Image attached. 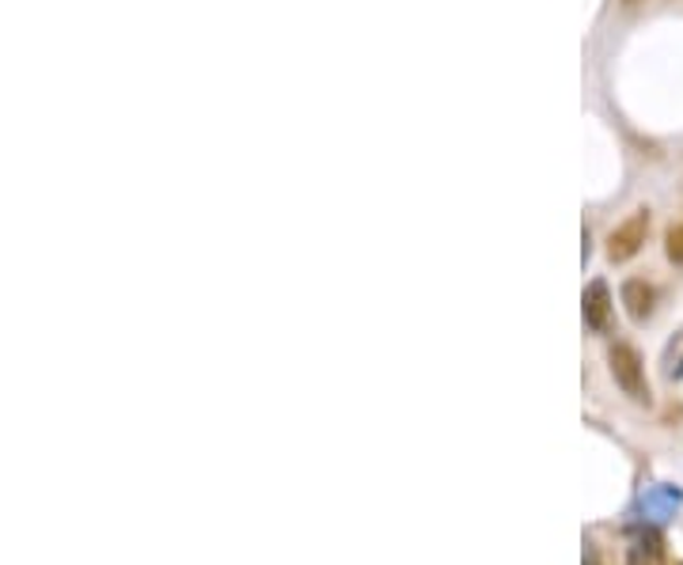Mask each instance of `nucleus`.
I'll return each mask as SVG.
<instances>
[{
  "mask_svg": "<svg viewBox=\"0 0 683 565\" xmlns=\"http://www.w3.org/2000/svg\"><path fill=\"white\" fill-rule=\"evenodd\" d=\"M608 365H611V376H615L619 391H623L627 399L650 402V379H645V365H642V357H638L634 346L615 342L608 353Z\"/></svg>",
  "mask_w": 683,
  "mask_h": 565,
  "instance_id": "f257e3e1",
  "label": "nucleus"
},
{
  "mask_svg": "<svg viewBox=\"0 0 683 565\" xmlns=\"http://www.w3.org/2000/svg\"><path fill=\"white\" fill-rule=\"evenodd\" d=\"M680 505H683V490H680V485L658 482V485H645V490L638 493L634 516L642 520V524H650V527H661V524H669V520L676 516Z\"/></svg>",
  "mask_w": 683,
  "mask_h": 565,
  "instance_id": "f03ea898",
  "label": "nucleus"
},
{
  "mask_svg": "<svg viewBox=\"0 0 683 565\" xmlns=\"http://www.w3.org/2000/svg\"><path fill=\"white\" fill-rule=\"evenodd\" d=\"M645 236H650V213L645 209H638V213H631L623 220V224L611 232V240H608V259L611 262H627V259H634L638 251H642V243H645Z\"/></svg>",
  "mask_w": 683,
  "mask_h": 565,
  "instance_id": "7ed1b4c3",
  "label": "nucleus"
},
{
  "mask_svg": "<svg viewBox=\"0 0 683 565\" xmlns=\"http://www.w3.org/2000/svg\"><path fill=\"white\" fill-rule=\"evenodd\" d=\"M581 307H584V323H589V331H597V334L611 331V312H615V304H611V293H608L604 281H592V285L584 289Z\"/></svg>",
  "mask_w": 683,
  "mask_h": 565,
  "instance_id": "20e7f679",
  "label": "nucleus"
},
{
  "mask_svg": "<svg viewBox=\"0 0 683 565\" xmlns=\"http://www.w3.org/2000/svg\"><path fill=\"white\" fill-rule=\"evenodd\" d=\"M623 304H627V315L634 323H645L658 307V289L645 285V281H627L623 285Z\"/></svg>",
  "mask_w": 683,
  "mask_h": 565,
  "instance_id": "39448f33",
  "label": "nucleus"
},
{
  "mask_svg": "<svg viewBox=\"0 0 683 565\" xmlns=\"http://www.w3.org/2000/svg\"><path fill=\"white\" fill-rule=\"evenodd\" d=\"M661 562V538L642 532L631 538V554H627V565H658Z\"/></svg>",
  "mask_w": 683,
  "mask_h": 565,
  "instance_id": "423d86ee",
  "label": "nucleus"
},
{
  "mask_svg": "<svg viewBox=\"0 0 683 565\" xmlns=\"http://www.w3.org/2000/svg\"><path fill=\"white\" fill-rule=\"evenodd\" d=\"M661 373H664V379H672V384H676V379H683V326H680L676 334H672L669 346H664Z\"/></svg>",
  "mask_w": 683,
  "mask_h": 565,
  "instance_id": "0eeeda50",
  "label": "nucleus"
},
{
  "mask_svg": "<svg viewBox=\"0 0 683 565\" xmlns=\"http://www.w3.org/2000/svg\"><path fill=\"white\" fill-rule=\"evenodd\" d=\"M664 254H669L676 266H683V220L680 224H672L669 236H664Z\"/></svg>",
  "mask_w": 683,
  "mask_h": 565,
  "instance_id": "6e6552de",
  "label": "nucleus"
}]
</instances>
